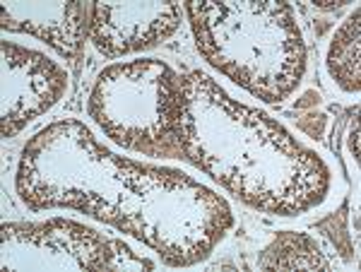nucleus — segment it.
I'll return each instance as SVG.
<instances>
[{
    "mask_svg": "<svg viewBox=\"0 0 361 272\" xmlns=\"http://www.w3.org/2000/svg\"><path fill=\"white\" fill-rule=\"evenodd\" d=\"M197 51L209 66L270 104L284 101L306 73V46L289 3L188 0Z\"/></svg>",
    "mask_w": 361,
    "mask_h": 272,
    "instance_id": "obj_1",
    "label": "nucleus"
},
{
    "mask_svg": "<svg viewBox=\"0 0 361 272\" xmlns=\"http://www.w3.org/2000/svg\"><path fill=\"white\" fill-rule=\"evenodd\" d=\"M90 116L114 142L147 157H183V87L164 61H135L99 73Z\"/></svg>",
    "mask_w": 361,
    "mask_h": 272,
    "instance_id": "obj_2",
    "label": "nucleus"
},
{
    "mask_svg": "<svg viewBox=\"0 0 361 272\" xmlns=\"http://www.w3.org/2000/svg\"><path fill=\"white\" fill-rule=\"evenodd\" d=\"M3 248H22L44 256L37 268H85V270H154V263L137 258L118 239H104L99 231L70 219L42 224H5Z\"/></svg>",
    "mask_w": 361,
    "mask_h": 272,
    "instance_id": "obj_3",
    "label": "nucleus"
},
{
    "mask_svg": "<svg viewBox=\"0 0 361 272\" xmlns=\"http://www.w3.org/2000/svg\"><path fill=\"white\" fill-rule=\"evenodd\" d=\"M68 89V73L39 51L3 42L0 135L15 137L29 120L56 106Z\"/></svg>",
    "mask_w": 361,
    "mask_h": 272,
    "instance_id": "obj_4",
    "label": "nucleus"
},
{
    "mask_svg": "<svg viewBox=\"0 0 361 272\" xmlns=\"http://www.w3.org/2000/svg\"><path fill=\"white\" fill-rule=\"evenodd\" d=\"M180 25V5L169 3H94L90 39L106 58L154 49Z\"/></svg>",
    "mask_w": 361,
    "mask_h": 272,
    "instance_id": "obj_5",
    "label": "nucleus"
},
{
    "mask_svg": "<svg viewBox=\"0 0 361 272\" xmlns=\"http://www.w3.org/2000/svg\"><path fill=\"white\" fill-rule=\"evenodd\" d=\"M94 3H3V32H27L44 39L63 58H80L90 37Z\"/></svg>",
    "mask_w": 361,
    "mask_h": 272,
    "instance_id": "obj_6",
    "label": "nucleus"
},
{
    "mask_svg": "<svg viewBox=\"0 0 361 272\" xmlns=\"http://www.w3.org/2000/svg\"><path fill=\"white\" fill-rule=\"evenodd\" d=\"M361 10L347 17L345 25L337 29L328 51V73L337 87L347 94H359L361 89Z\"/></svg>",
    "mask_w": 361,
    "mask_h": 272,
    "instance_id": "obj_7",
    "label": "nucleus"
},
{
    "mask_svg": "<svg viewBox=\"0 0 361 272\" xmlns=\"http://www.w3.org/2000/svg\"><path fill=\"white\" fill-rule=\"evenodd\" d=\"M260 270H330L325 253L308 234L279 231L258 260Z\"/></svg>",
    "mask_w": 361,
    "mask_h": 272,
    "instance_id": "obj_8",
    "label": "nucleus"
},
{
    "mask_svg": "<svg viewBox=\"0 0 361 272\" xmlns=\"http://www.w3.org/2000/svg\"><path fill=\"white\" fill-rule=\"evenodd\" d=\"M296 125H299V130H304L308 137H316V140H320V137L325 135V130H328V116L308 111L304 118L296 120Z\"/></svg>",
    "mask_w": 361,
    "mask_h": 272,
    "instance_id": "obj_9",
    "label": "nucleus"
},
{
    "mask_svg": "<svg viewBox=\"0 0 361 272\" xmlns=\"http://www.w3.org/2000/svg\"><path fill=\"white\" fill-rule=\"evenodd\" d=\"M347 3H352V0H313V5H316L318 10H323V13L340 10V8H345Z\"/></svg>",
    "mask_w": 361,
    "mask_h": 272,
    "instance_id": "obj_10",
    "label": "nucleus"
},
{
    "mask_svg": "<svg viewBox=\"0 0 361 272\" xmlns=\"http://www.w3.org/2000/svg\"><path fill=\"white\" fill-rule=\"evenodd\" d=\"M323 101L320 99V94L316 89H308L304 97H301L299 101H296V109H311V106H318V104Z\"/></svg>",
    "mask_w": 361,
    "mask_h": 272,
    "instance_id": "obj_11",
    "label": "nucleus"
},
{
    "mask_svg": "<svg viewBox=\"0 0 361 272\" xmlns=\"http://www.w3.org/2000/svg\"><path fill=\"white\" fill-rule=\"evenodd\" d=\"M349 149H352L354 159H359V120L354 118L352 132H349Z\"/></svg>",
    "mask_w": 361,
    "mask_h": 272,
    "instance_id": "obj_12",
    "label": "nucleus"
}]
</instances>
